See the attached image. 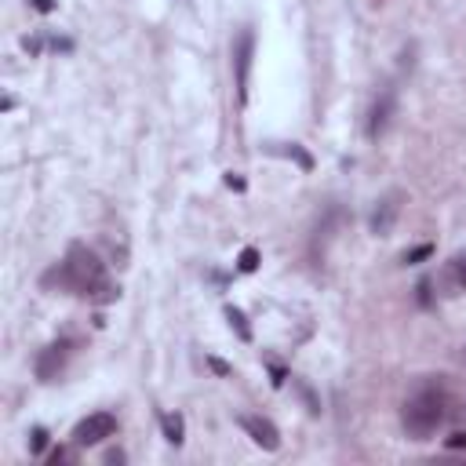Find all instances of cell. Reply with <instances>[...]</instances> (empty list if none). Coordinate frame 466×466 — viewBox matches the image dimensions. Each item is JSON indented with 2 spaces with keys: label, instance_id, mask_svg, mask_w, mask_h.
Here are the masks:
<instances>
[{
  "label": "cell",
  "instance_id": "1",
  "mask_svg": "<svg viewBox=\"0 0 466 466\" xmlns=\"http://www.w3.org/2000/svg\"><path fill=\"white\" fill-rule=\"evenodd\" d=\"M55 277H58V284H62L66 291H73V295H80V299H87V302H113V299L120 295L116 284H113L109 273H106V262H102L87 244H80V240H73V244L66 248V258L58 262Z\"/></svg>",
  "mask_w": 466,
  "mask_h": 466
},
{
  "label": "cell",
  "instance_id": "14",
  "mask_svg": "<svg viewBox=\"0 0 466 466\" xmlns=\"http://www.w3.org/2000/svg\"><path fill=\"white\" fill-rule=\"evenodd\" d=\"M430 251H433V248H430V244H419V248H415V251H408V255H404V262H419V258H426V255H430Z\"/></svg>",
  "mask_w": 466,
  "mask_h": 466
},
{
  "label": "cell",
  "instance_id": "2",
  "mask_svg": "<svg viewBox=\"0 0 466 466\" xmlns=\"http://www.w3.org/2000/svg\"><path fill=\"white\" fill-rule=\"evenodd\" d=\"M444 415H448V390H444L437 379L422 382V386L404 400V408H400V422H404L408 437H415V441H426V437L444 422Z\"/></svg>",
  "mask_w": 466,
  "mask_h": 466
},
{
  "label": "cell",
  "instance_id": "12",
  "mask_svg": "<svg viewBox=\"0 0 466 466\" xmlns=\"http://www.w3.org/2000/svg\"><path fill=\"white\" fill-rule=\"evenodd\" d=\"M226 317H229V324H237V331H240V339H251V331H248V324H244V313L240 309H226Z\"/></svg>",
  "mask_w": 466,
  "mask_h": 466
},
{
  "label": "cell",
  "instance_id": "4",
  "mask_svg": "<svg viewBox=\"0 0 466 466\" xmlns=\"http://www.w3.org/2000/svg\"><path fill=\"white\" fill-rule=\"evenodd\" d=\"M251 55H255V33H251V29H240V36H237V44H233V69H237V98H240V106L248 102Z\"/></svg>",
  "mask_w": 466,
  "mask_h": 466
},
{
  "label": "cell",
  "instance_id": "13",
  "mask_svg": "<svg viewBox=\"0 0 466 466\" xmlns=\"http://www.w3.org/2000/svg\"><path fill=\"white\" fill-rule=\"evenodd\" d=\"M44 444H47V430L44 426H33V455H40Z\"/></svg>",
  "mask_w": 466,
  "mask_h": 466
},
{
  "label": "cell",
  "instance_id": "8",
  "mask_svg": "<svg viewBox=\"0 0 466 466\" xmlns=\"http://www.w3.org/2000/svg\"><path fill=\"white\" fill-rule=\"evenodd\" d=\"M240 426H244V433H248L258 448H266V451H277V448H280V430H277L266 415H240Z\"/></svg>",
  "mask_w": 466,
  "mask_h": 466
},
{
  "label": "cell",
  "instance_id": "3",
  "mask_svg": "<svg viewBox=\"0 0 466 466\" xmlns=\"http://www.w3.org/2000/svg\"><path fill=\"white\" fill-rule=\"evenodd\" d=\"M113 433H116V419L109 411H95V415H87V419H80L73 426V444L76 448H91V444H102Z\"/></svg>",
  "mask_w": 466,
  "mask_h": 466
},
{
  "label": "cell",
  "instance_id": "6",
  "mask_svg": "<svg viewBox=\"0 0 466 466\" xmlns=\"http://www.w3.org/2000/svg\"><path fill=\"white\" fill-rule=\"evenodd\" d=\"M397 211H400V193H397V189L386 193L382 200H375L371 218H368L371 233H375V237H390V229H393V222H397Z\"/></svg>",
  "mask_w": 466,
  "mask_h": 466
},
{
  "label": "cell",
  "instance_id": "7",
  "mask_svg": "<svg viewBox=\"0 0 466 466\" xmlns=\"http://www.w3.org/2000/svg\"><path fill=\"white\" fill-rule=\"evenodd\" d=\"M66 360H69V342H66V339L44 346V350L36 353V379H40V382H51V379L66 368Z\"/></svg>",
  "mask_w": 466,
  "mask_h": 466
},
{
  "label": "cell",
  "instance_id": "16",
  "mask_svg": "<svg viewBox=\"0 0 466 466\" xmlns=\"http://www.w3.org/2000/svg\"><path fill=\"white\" fill-rule=\"evenodd\" d=\"M69 459H73V455H69V448H55V451L47 455V462H55V466H58V462H69Z\"/></svg>",
  "mask_w": 466,
  "mask_h": 466
},
{
  "label": "cell",
  "instance_id": "10",
  "mask_svg": "<svg viewBox=\"0 0 466 466\" xmlns=\"http://www.w3.org/2000/svg\"><path fill=\"white\" fill-rule=\"evenodd\" d=\"M160 426H164V437H167V444H182L186 441V419L178 415V411H167V415H160Z\"/></svg>",
  "mask_w": 466,
  "mask_h": 466
},
{
  "label": "cell",
  "instance_id": "5",
  "mask_svg": "<svg viewBox=\"0 0 466 466\" xmlns=\"http://www.w3.org/2000/svg\"><path fill=\"white\" fill-rule=\"evenodd\" d=\"M393 109H397V91H393V87H382L379 98H375L371 109H368V138H379V135L390 127Z\"/></svg>",
  "mask_w": 466,
  "mask_h": 466
},
{
  "label": "cell",
  "instance_id": "15",
  "mask_svg": "<svg viewBox=\"0 0 466 466\" xmlns=\"http://www.w3.org/2000/svg\"><path fill=\"white\" fill-rule=\"evenodd\" d=\"M444 444L448 448H466V430H455L451 437H444Z\"/></svg>",
  "mask_w": 466,
  "mask_h": 466
},
{
  "label": "cell",
  "instance_id": "17",
  "mask_svg": "<svg viewBox=\"0 0 466 466\" xmlns=\"http://www.w3.org/2000/svg\"><path fill=\"white\" fill-rule=\"evenodd\" d=\"M33 4H36V7H40V11H51V7H55V4H51V0H33Z\"/></svg>",
  "mask_w": 466,
  "mask_h": 466
},
{
  "label": "cell",
  "instance_id": "11",
  "mask_svg": "<svg viewBox=\"0 0 466 466\" xmlns=\"http://www.w3.org/2000/svg\"><path fill=\"white\" fill-rule=\"evenodd\" d=\"M237 266H240V273H251V269L258 266V251H255V248H244V251H240V262H237Z\"/></svg>",
  "mask_w": 466,
  "mask_h": 466
},
{
  "label": "cell",
  "instance_id": "9",
  "mask_svg": "<svg viewBox=\"0 0 466 466\" xmlns=\"http://www.w3.org/2000/svg\"><path fill=\"white\" fill-rule=\"evenodd\" d=\"M437 284H441V291H444V295H459V291H466V248H462V251H455V255L441 266Z\"/></svg>",
  "mask_w": 466,
  "mask_h": 466
}]
</instances>
